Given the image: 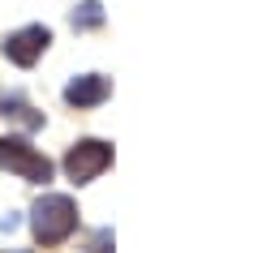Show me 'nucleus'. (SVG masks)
Wrapping results in <instances>:
<instances>
[{"instance_id": "obj_8", "label": "nucleus", "mask_w": 258, "mask_h": 253, "mask_svg": "<svg viewBox=\"0 0 258 253\" xmlns=\"http://www.w3.org/2000/svg\"><path fill=\"white\" fill-rule=\"evenodd\" d=\"M9 253H26V249H9Z\"/></svg>"}, {"instance_id": "obj_2", "label": "nucleus", "mask_w": 258, "mask_h": 253, "mask_svg": "<svg viewBox=\"0 0 258 253\" xmlns=\"http://www.w3.org/2000/svg\"><path fill=\"white\" fill-rule=\"evenodd\" d=\"M0 167H9V172H18L22 181H52V163H47V154H39L30 142H22V137H0Z\"/></svg>"}, {"instance_id": "obj_1", "label": "nucleus", "mask_w": 258, "mask_h": 253, "mask_svg": "<svg viewBox=\"0 0 258 253\" xmlns=\"http://www.w3.org/2000/svg\"><path fill=\"white\" fill-rule=\"evenodd\" d=\"M30 227H35L39 244H60L78 227V206L64 193H43L35 202V210H30Z\"/></svg>"}, {"instance_id": "obj_7", "label": "nucleus", "mask_w": 258, "mask_h": 253, "mask_svg": "<svg viewBox=\"0 0 258 253\" xmlns=\"http://www.w3.org/2000/svg\"><path fill=\"white\" fill-rule=\"evenodd\" d=\"M5 116L22 120V125H26V129H35V125H39V116H35V112H30L26 103H22V99H5Z\"/></svg>"}, {"instance_id": "obj_4", "label": "nucleus", "mask_w": 258, "mask_h": 253, "mask_svg": "<svg viewBox=\"0 0 258 253\" xmlns=\"http://www.w3.org/2000/svg\"><path fill=\"white\" fill-rule=\"evenodd\" d=\"M47 43H52L47 26H22V30H13V35L5 39V56H9L13 64H22V69H30V64L43 56Z\"/></svg>"}, {"instance_id": "obj_5", "label": "nucleus", "mask_w": 258, "mask_h": 253, "mask_svg": "<svg viewBox=\"0 0 258 253\" xmlns=\"http://www.w3.org/2000/svg\"><path fill=\"white\" fill-rule=\"evenodd\" d=\"M108 99V77L99 73H86V77H74L64 86V103H74V108H95V103Z\"/></svg>"}, {"instance_id": "obj_3", "label": "nucleus", "mask_w": 258, "mask_h": 253, "mask_svg": "<svg viewBox=\"0 0 258 253\" xmlns=\"http://www.w3.org/2000/svg\"><path fill=\"white\" fill-rule=\"evenodd\" d=\"M108 163H112V146H108V142H95V137H86V142H78L74 150L64 154V172H69V181L86 185V181H95Z\"/></svg>"}, {"instance_id": "obj_6", "label": "nucleus", "mask_w": 258, "mask_h": 253, "mask_svg": "<svg viewBox=\"0 0 258 253\" xmlns=\"http://www.w3.org/2000/svg\"><path fill=\"white\" fill-rule=\"evenodd\" d=\"M99 22H103V9H99V0H86L82 9L74 13V26H78V30H95Z\"/></svg>"}]
</instances>
